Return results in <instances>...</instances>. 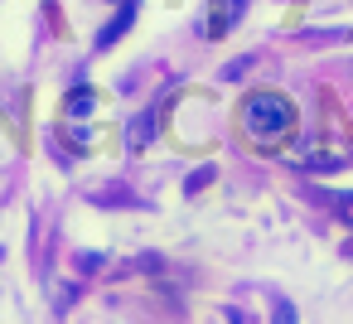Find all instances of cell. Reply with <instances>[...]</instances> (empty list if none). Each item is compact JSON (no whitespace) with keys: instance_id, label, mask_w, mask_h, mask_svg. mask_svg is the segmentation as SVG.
Returning a JSON list of instances; mask_svg holds the SVG:
<instances>
[{"instance_id":"obj_1","label":"cell","mask_w":353,"mask_h":324,"mask_svg":"<svg viewBox=\"0 0 353 324\" xmlns=\"http://www.w3.org/2000/svg\"><path fill=\"white\" fill-rule=\"evenodd\" d=\"M237 117H242V131H247L252 141H261V145H276V141L295 136V126H300V112H295V102H290L285 92H271V88H261V92H247Z\"/></svg>"},{"instance_id":"obj_4","label":"cell","mask_w":353,"mask_h":324,"mask_svg":"<svg viewBox=\"0 0 353 324\" xmlns=\"http://www.w3.org/2000/svg\"><path fill=\"white\" fill-rule=\"evenodd\" d=\"M271 324H295V305H290V300H281V305L271 310Z\"/></svg>"},{"instance_id":"obj_2","label":"cell","mask_w":353,"mask_h":324,"mask_svg":"<svg viewBox=\"0 0 353 324\" xmlns=\"http://www.w3.org/2000/svg\"><path fill=\"white\" fill-rule=\"evenodd\" d=\"M155 126H160V117H155V112L131 117V126H126V150H131V155H141V150L155 141Z\"/></svg>"},{"instance_id":"obj_3","label":"cell","mask_w":353,"mask_h":324,"mask_svg":"<svg viewBox=\"0 0 353 324\" xmlns=\"http://www.w3.org/2000/svg\"><path fill=\"white\" fill-rule=\"evenodd\" d=\"M63 112H68V117H88V112H92V88H73Z\"/></svg>"}]
</instances>
